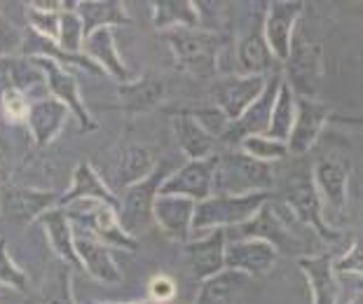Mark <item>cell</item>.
Instances as JSON below:
<instances>
[{
  "instance_id": "cell-1",
  "label": "cell",
  "mask_w": 363,
  "mask_h": 304,
  "mask_svg": "<svg viewBox=\"0 0 363 304\" xmlns=\"http://www.w3.org/2000/svg\"><path fill=\"white\" fill-rule=\"evenodd\" d=\"M174 54V64L181 73L195 77H211L218 73V59L225 45L218 30L174 28L164 33Z\"/></svg>"
},
{
  "instance_id": "cell-2",
  "label": "cell",
  "mask_w": 363,
  "mask_h": 304,
  "mask_svg": "<svg viewBox=\"0 0 363 304\" xmlns=\"http://www.w3.org/2000/svg\"><path fill=\"white\" fill-rule=\"evenodd\" d=\"M269 194H211L204 201H197L192 210L190 239H199L213 230H233L249 223L258 210L267 204Z\"/></svg>"
},
{
  "instance_id": "cell-3",
  "label": "cell",
  "mask_w": 363,
  "mask_h": 304,
  "mask_svg": "<svg viewBox=\"0 0 363 304\" xmlns=\"http://www.w3.org/2000/svg\"><path fill=\"white\" fill-rule=\"evenodd\" d=\"M274 185L272 164H262L249 157L242 150H230L218 154L213 171V190L218 194H269Z\"/></svg>"
},
{
  "instance_id": "cell-4",
  "label": "cell",
  "mask_w": 363,
  "mask_h": 304,
  "mask_svg": "<svg viewBox=\"0 0 363 304\" xmlns=\"http://www.w3.org/2000/svg\"><path fill=\"white\" fill-rule=\"evenodd\" d=\"M64 210L73 225V230L89 234V237H94L96 241H101L104 246L122 248V251H131V253L138 248V239L122 230L118 208L108 206L104 201H96V199H82V201H75L71 206H66Z\"/></svg>"
},
{
  "instance_id": "cell-5",
  "label": "cell",
  "mask_w": 363,
  "mask_h": 304,
  "mask_svg": "<svg viewBox=\"0 0 363 304\" xmlns=\"http://www.w3.org/2000/svg\"><path fill=\"white\" fill-rule=\"evenodd\" d=\"M286 208V206H284ZM289 213V210H286ZM293 218L281 215V208H274L272 204H265L249 223L239 225V227L225 230V237L235 239H260L267 241L269 246L277 248L279 255H303V241H300L296 227H293ZM233 241V239H228Z\"/></svg>"
},
{
  "instance_id": "cell-6",
  "label": "cell",
  "mask_w": 363,
  "mask_h": 304,
  "mask_svg": "<svg viewBox=\"0 0 363 304\" xmlns=\"http://www.w3.org/2000/svg\"><path fill=\"white\" fill-rule=\"evenodd\" d=\"M284 201H286V210L291 213V218L303 227H310L316 237L326 244H337L340 241V232L330 225L326 218H323V206L321 199L316 194V187L312 183V178H296L291 181L289 187L284 192Z\"/></svg>"
},
{
  "instance_id": "cell-7",
  "label": "cell",
  "mask_w": 363,
  "mask_h": 304,
  "mask_svg": "<svg viewBox=\"0 0 363 304\" xmlns=\"http://www.w3.org/2000/svg\"><path fill=\"white\" fill-rule=\"evenodd\" d=\"M28 59L33 61L35 68L43 73L45 87H48L50 96L54 101H59V103L64 106L75 120H78L80 131H96L99 124H96L94 117H91L89 108L84 106L78 80H75V75L71 73V70L59 66L57 61L45 59V57H28Z\"/></svg>"
},
{
  "instance_id": "cell-8",
  "label": "cell",
  "mask_w": 363,
  "mask_h": 304,
  "mask_svg": "<svg viewBox=\"0 0 363 304\" xmlns=\"http://www.w3.org/2000/svg\"><path fill=\"white\" fill-rule=\"evenodd\" d=\"M164 178H167L164 169L157 164L155 174L150 178L125 187V194L120 197L118 218L122 230L131 234V237H138V234L145 232L152 225V204H155V197Z\"/></svg>"
},
{
  "instance_id": "cell-9",
  "label": "cell",
  "mask_w": 363,
  "mask_h": 304,
  "mask_svg": "<svg viewBox=\"0 0 363 304\" xmlns=\"http://www.w3.org/2000/svg\"><path fill=\"white\" fill-rule=\"evenodd\" d=\"M305 10L303 0H272L262 14V38L272 52L274 61H286L291 54L296 23Z\"/></svg>"
},
{
  "instance_id": "cell-10",
  "label": "cell",
  "mask_w": 363,
  "mask_h": 304,
  "mask_svg": "<svg viewBox=\"0 0 363 304\" xmlns=\"http://www.w3.org/2000/svg\"><path fill=\"white\" fill-rule=\"evenodd\" d=\"M265 80L267 77L260 75H223L220 80H216L211 84V101L213 108L228 117V122H237L249 106L256 101L262 89H265Z\"/></svg>"
},
{
  "instance_id": "cell-11",
  "label": "cell",
  "mask_w": 363,
  "mask_h": 304,
  "mask_svg": "<svg viewBox=\"0 0 363 304\" xmlns=\"http://www.w3.org/2000/svg\"><path fill=\"white\" fill-rule=\"evenodd\" d=\"M284 64L286 73L281 77L293 94L303 98H314L321 77V45H314L305 38H298V40L293 38L291 54Z\"/></svg>"
},
{
  "instance_id": "cell-12",
  "label": "cell",
  "mask_w": 363,
  "mask_h": 304,
  "mask_svg": "<svg viewBox=\"0 0 363 304\" xmlns=\"http://www.w3.org/2000/svg\"><path fill=\"white\" fill-rule=\"evenodd\" d=\"M218 154H211L206 159L185 162L174 174H167V178L160 185L157 194H174V197H185L197 201H204L213 194V171Z\"/></svg>"
},
{
  "instance_id": "cell-13",
  "label": "cell",
  "mask_w": 363,
  "mask_h": 304,
  "mask_svg": "<svg viewBox=\"0 0 363 304\" xmlns=\"http://www.w3.org/2000/svg\"><path fill=\"white\" fill-rule=\"evenodd\" d=\"M61 194L33 187H0V213L12 223H35L45 210L59 206Z\"/></svg>"
},
{
  "instance_id": "cell-14",
  "label": "cell",
  "mask_w": 363,
  "mask_h": 304,
  "mask_svg": "<svg viewBox=\"0 0 363 304\" xmlns=\"http://www.w3.org/2000/svg\"><path fill=\"white\" fill-rule=\"evenodd\" d=\"M328 122V106L316 98L296 96V117H293L291 134L286 138V150L291 154H305L319 140Z\"/></svg>"
},
{
  "instance_id": "cell-15",
  "label": "cell",
  "mask_w": 363,
  "mask_h": 304,
  "mask_svg": "<svg viewBox=\"0 0 363 304\" xmlns=\"http://www.w3.org/2000/svg\"><path fill=\"white\" fill-rule=\"evenodd\" d=\"M279 253L260 239H233L225 244V269L239 271L246 278L265 276L274 269Z\"/></svg>"
},
{
  "instance_id": "cell-16",
  "label": "cell",
  "mask_w": 363,
  "mask_h": 304,
  "mask_svg": "<svg viewBox=\"0 0 363 304\" xmlns=\"http://www.w3.org/2000/svg\"><path fill=\"white\" fill-rule=\"evenodd\" d=\"M281 73H272L267 75L265 80V89H262L260 96L253 101L242 117L237 122H230L228 134L223 136V140H230V143H239L246 136H265L267 127H269V115H272V106L277 101V91H279L281 84Z\"/></svg>"
},
{
  "instance_id": "cell-17",
  "label": "cell",
  "mask_w": 363,
  "mask_h": 304,
  "mask_svg": "<svg viewBox=\"0 0 363 304\" xmlns=\"http://www.w3.org/2000/svg\"><path fill=\"white\" fill-rule=\"evenodd\" d=\"M73 239H75V255H78L80 269L84 274H89L94 281H101V283L115 286L122 281V271L115 262L113 248L104 246L101 241H96L89 234L73 230Z\"/></svg>"
},
{
  "instance_id": "cell-18",
  "label": "cell",
  "mask_w": 363,
  "mask_h": 304,
  "mask_svg": "<svg viewBox=\"0 0 363 304\" xmlns=\"http://www.w3.org/2000/svg\"><path fill=\"white\" fill-rule=\"evenodd\" d=\"M225 230H213L185 244V260L199 281H206L225 269Z\"/></svg>"
},
{
  "instance_id": "cell-19",
  "label": "cell",
  "mask_w": 363,
  "mask_h": 304,
  "mask_svg": "<svg viewBox=\"0 0 363 304\" xmlns=\"http://www.w3.org/2000/svg\"><path fill=\"white\" fill-rule=\"evenodd\" d=\"M312 183L321 199L323 210L342 213L350 197V169L340 159H321L314 167Z\"/></svg>"
},
{
  "instance_id": "cell-20",
  "label": "cell",
  "mask_w": 363,
  "mask_h": 304,
  "mask_svg": "<svg viewBox=\"0 0 363 304\" xmlns=\"http://www.w3.org/2000/svg\"><path fill=\"white\" fill-rule=\"evenodd\" d=\"M274 57L269 52V47L262 38V14L253 17L246 26V33L239 38L237 43V66L239 75H260L267 77L272 75Z\"/></svg>"
},
{
  "instance_id": "cell-21",
  "label": "cell",
  "mask_w": 363,
  "mask_h": 304,
  "mask_svg": "<svg viewBox=\"0 0 363 304\" xmlns=\"http://www.w3.org/2000/svg\"><path fill=\"white\" fill-rule=\"evenodd\" d=\"M192 210H195L192 199L174 197V194H157L155 204H152V223H157L169 239L188 244L192 232Z\"/></svg>"
},
{
  "instance_id": "cell-22",
  "label": "cell",
  "mask_w": 363,
  "mask_h": 304,
  "mask_svg": "<svg viewBox=\"0 0 363 304\" xmlns=\"http://www.w3.org/2000/svg\"><path fill=\"white\" fill-rule=\"evenodd\" d=\"M82 199H96L113 208H120V197L111 190V185L99 176V171L91 167L89 162H80L78 167H75L73 178H71V187L59 197V206L66 208Z\"/></svg>"
},
{
  "instance_id": "cell-23",
  "label": "cell",
  "mask_w": 363,
  "mask_h": 304,
  "mask_svg": "<svg viewBox=\"0 0 363 304\" xmlns=\"http://www.w3.org/2000/svg\"><path fill=\"white\" fill-rule=\"evenodd\" d=\"M82 54L101 70V73L115 77L120 84L129 82V68L118 52V43H115L113 28H99L94 33L84 35Z\"/></svg>"
},
{
  "instance_id": "cell-24",
  "label": "cell",
  "mask_w": 363,
  "mask_h": 304,
  "mask_svg": "<svg viewBox=\"0 0 363 304\" xmlns=\"http://www.w3.org/2000/svg\"><path fill=\"white\" fill-rule=\"evenodd\" d=\"M298 267L310 286L312 304H337V274L333 269V257L328 253L321 255H303L298 257Z\"/></svg>"
},
{
  "instance_id": "cell-25",
  "label": "cell",
  "mask_w": 363,
  "mask_h": 304,
  "mask_svg": "<svg viewBox=\"0 0 363 304\" xmlns=\"http://www.w3.org/2000/svg\"><path fill=\"white\" fill-rule=\"evenodd\" d=\"M68 117H71V113L52 96L30 101L28 115H26V127L30 131V136H33L35 145L48 147L52 140L61 134V129H64Z\"/></svg>"
},
{
  "instance_id": "cell-26",
  "label": "cell",
  "mask_w": 363,
  "mask_h": 304,
  "mask_svg": "<svg viewBox=\"0 0 363 304\" xmlns=\"http://www.w3.org/2000/svg\"><path fill=\"white\" fill-rule=\"evenodd\" d=\"M38 223H40V227L48 234L50 248L61 260V264H66V267H71V269H80L78 255H75L73 225L68 220L66 210L61 206H54L50 210H45V213L38 218Z\"/></svg>"
},
{
  "instance_id": "cell-27",
  "label": "cell",
  "mask_w": 363,
  "mask_h": 304,
  "mask_svg": "<svg viewBox=\"0 0 363 304\" xmlns=\"http://www.w3.org/2000/svg\"><path fill=\"white\" fill-rule=\"evenodd\" d=\"M75 14L82 21L84 35L94 33L99 28L129 26L131 23V17L122 0H78Z\"/></svg>"
},
{
  "instance_id": "cell-28",
  "label": "cell",
  "mask_w": 363,
  "mask_h": 304,
  "mask_svg": "<svg viewBox=\"0 0 363 304\" xmlns=\"http://www.w3.org/2000/svg\"><path fill=\"white\" fill-rule=\"evenodd\" d=\"M162 98H164V84H162L155 75H143L134 82L120 84V89H118L120 108L131 115L152 111Z\"/></svg>"
},
{
  "instance_id": "cell-29",
  "label": "cell",
  "mask_w": 363,
  "mask_h": 304,
  "mask_svg": "<svg viewBox=\"0 0 363 304\" xmlns=\"http://www.w3.org/2000/svg\"><path fill=\"white\" fill-rule=\"evenodd\" d=\"M172 124H174V136H176V143L183 150V154L188 157V162H195V159H206L213 154V145L216 140L206 134V131L199 127V124L192 120V117L181 111L172 117Z\"/></svg>"
},
{
  "instance_id": "cell-30",
  "label": "cell",
  "mask_w": 363,
  "mask_h": 304,
  "mask_svg": "<svg viewBox=\"0 0 363 304\" xmlns=\"http://www.w3.org/2000/svg\"><path fill=\"white\" fill-rule=\"evenodd\" d=\"M152 26L157 30L199 28V10L195 0H155L152 3Z\"/></svg>"
},
{
  "instance_id": "cell-31",
  "label": "cell",
  "mask_w": 363,
  "mask_h": 304,
  "mask_svg": "<svg viewBox=\"0 0 363 304\" xmlns=\"http://www.w3.org/2000/svg\"><path fill=\"white\" fill-rule=\"evenodd\" d=\"M35 82H45L43 73L28 57H3L0 59V96L5 91L26 94L35 87Z\"/></svg>"
},
{
  "instance_id": "cell-32",
  "label": "cell",
  "mask_w": 363,
  "mask_h": 304,
  "mask_svg": "<svg viewBox=\"0 0 363 304\" xmlns=\"http://www.w3.org/2000/svg\"><path fill=\"white\" fill-rule=\"evenodd\" d=\"M157 164L160 162L155 159V154H152V150H148V147L129 145L118 154V171H115V178L125 187L136 185L155 174Z\"/></svg>"
},
{
  "instance_id": "cell-33",
  "label": "cell",
  "mask_w": 363,
  "mask_h": 304,
  "mask_svg": "<svg viewBox=\"0 0 363 304\" xmlns=\"http://www.w3.org/2000/svg\"><path fill=\"white\" fill-rule=\"evenodd\" d=\"M246 281L249 278L244 274H239V271L223 269L220 274L202 281V286H199V291H197V298L192 304H233L237 293L246 286Z\"/></svg>"
},
{
  "instance_id": "cell-34",
  "label": "cell",
  "mask_w": 363,
  "mask_h": 304,
  "mask_svg": "<svg viewBox=\"0 0 363 304\" xmlns=\"http://www.w3.org/2000/svg\"><path fill=\"white\" fill-rule=\"evenodd\" d=\"M293 117H296V94H293V89L281 80L265 136L279 140V143H286V138H289L291 127H293Z\"/></svg>"
},
{
  "instance_id": "cell-35",
  "label": "cell",
  "mask_w": 363,
  "mask_h": 304,
  "mask_svg": "<svg viewBox=\"0 0 363 304\" xmlns=\"http://www.w3.org/2000/svg\"><path fill=\"white\" fill-rule=\"evenodd\" d=\"M35 304H75L71 288V267L59 264L57 269L50 271L40 293H38Z\"/></svg>"
},
{
  "instance_id": "cell-36",
  "label": "cell",
  "mask_w": 363,
  "mask_h": 304,
  "mask_svg": "<svg viewBox=\"0 0 363 304\" xmlns=\"http://www.w3.org/2000/svg\"><path fill=\"white\" fill-rule=\"evenodd\" d=\"M239 150L249 157L258 159L262 164H272L284 159L289 150H286V143H279V140L269 138V136H246L239 140Z\"/></svg>"
},
{
  "instance_id": "cell-37",
  "label": "cell",
  "mask_w": 363,
  "mask_h": 304,
  "mask_svg": "<svg viewBox=\"0 0 363 304\" xmlns=\"http://www.w3.org/2000/svg\"><path fill=\"white\" fill-rule=\"evenodd\" d=\"M82 43H84V30L78 14L75 12L59 14V33L54 45L66 54H82Z\"/></svg>"
},
{
  "instance_id": "cell-38",
  "label": "cell",
  "mask_w": 363,
  "mask_h": 304,
  "mask_svg": "<svg viewBox=\"0 0 363 304\" xmlns=\"http://www.w3.org/2000/svg\"><path fill=\"white\" fill-rule=\"evenodd\" d=\"M12 288V291H26L28 276L26 271L12 260L7 241L0 237V288Z\"/></svg>"
},
{
  "instance_id": "cell-39",
  "label": "cell",
  "mask_w": 363,
  "mask_h": 304,
  "mask_svg": "<svg viewBox=\"0 0 363 304\" xmlns=\"http://www.w3.org/2000/svg\"><path fill=\"white\" fill-rule=\"evenodd\" d=\"M185 113H188L192 120H195L213 140H218V138H223V136L228 134L230 122H228V117L218 111V108H213V106H208V108H192V111H185Z\"/></svg>"
},
{
  "instance_id": "cell-40",
  "label": "cell",
  "mask_w": 363,
  "mask_h": 304,
  "mask_svg": "<svg viewBox=\"0 0 363 304\" xmlns=\"http://www.w3.org/2000/svg\"><path fill=\"white\" fill-rule=\"evenodd\" d=\"M26 21H28V30L35 35L45 38V40H52L57 43V33H59V14H52V12H43V10H35V7H28L26 5Z\"/></svg>"
},
{
  "instance_id": "cell-41",
  "label": "cell",
  "mask_w": 363,
  "mask_h": 304,
  "mask_svg": "<svg viewBox=\"0 0 363 304\" xmlns=\"http://www.w3.org/2000/svg\"><path fill=\"white\" fill-rule=\"evenodd\" d=\"M28 106H30V101L19 91H5L3 96H0V113L12 124H26Z\"/></svg>"
},
{
  "instance_id": "cell-42",
  "label": "cell",
  "mask_w": 363,
  "mask_h": 304,
  "mask_svg": "<svg viewBox=\"0 0 363 304\" xmlns=\"http://www.w3.org/2000/svg\"><path fill=\"white\" fill-rule=\"evenodd\" d=\"M176 298V281L167 274H157L148 281V300L152 304H169Z\"/></svg>"
},
{
  "instance_id": "cell-43",
  "label": "cell",
  "mask_w": 363,
  "mask_h": 304,
  "mask_svg": "<svg viewBox=\"0 0 363 304\" xmlns=\"http://www.w3.org/2000/svg\"><path fill=\"white\" fill-rule=\"evenodd\" d=\"M335 274H357L361 276L363 271V257H361V244H352V248L345 255H340L333 260Z\"/></svg>"
},
{
  "instance_id": "cell-44",
  "label": "cell",
  "mask_w": 363,
  "mask_h": 304,
  "mask_svg": "<svg viewBox=\"0 0 363 304\" xmlns=\"http://www.w3.org/2000/svg\"><path fill=\"white\" fill-rule=\"evenodd\" d=\"M21 50V35L10 21L0 19V59L14 57V52Z\"/></svg>"
},
{
  "instance_id": "cell-45",
  "label": "cell",
  "mask_w": 363,
  "mask_h": 304,
  "mask_svg": "<svg viewBox=\"0 0 363 304\" xmlns=\"http://www.w3.org/2000/svg\"><path fill=\"white\" fill-rule=\"evenodd\" d=\"M75 3L78 0H35V3H26L28 7H35V10L43 12H52V14H64V12H75Z\"/></svg>"
},
{
  "instance_id": "cell-46",
  "label": "cell",
  "mask_w": 363,
  "mask_h": 304,
  "mask_svg": "<svg viewBox=\"0 0 363 304\" xmlns=\"http://www.w3.org/2000/svg\"><path fill=\"white\" fill-rule=\"evenodd\" d=\"M89 304H152V302L141 300V302H89Z\"/></svg>"
},
{
  "instance_id": "cell-47",
  "label": "cell",
  "mask_w": 363,
  "mask_h": 304,
  "mask_svg": "<svg viewBox=\"0 0 363 304\" xmlns=\"http://www.w3.org/2000/svg\"><path fill=\"white\" fill-rule=\"evenodd\" d=\"M352 304H361V298H357V300H354Z\"/></svg>"
},
{
  "instance_id": "cell-48",
  "label": "cell",
  "mask_w": 363,
  "mask_h": 304,
  "mask_svg": "<svg viewBox=\"0 0 363 304\" xmlns=\"http://www.w3.org/2000/svg\"><path fill=\"white\" fill-rule=\"evenodd\" d=\"M0 10H3V5H0Z\"/></svg>"
}]
</instances>
